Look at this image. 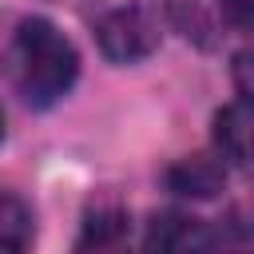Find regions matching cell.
Masks as SVG:
<instances>
[{
  "instance_id": "obj_1",
  "label": "cell",
  "mask_w": 254,
  "mask_h": 254,
  "mask_svg": "<svg viewBox=\"0 0 254 254\" xmlns=\"http://www.w3.org/2000/svg\"><path fill=\"white\" fill-rule=\"evenodd\" d=\"M4 71L12 91L28 107L44 111L71 91L79 75V52L48 16H24L4 48Z\"/></svg>"
},
{
  "instance_id": "obj_2",
  "label": "cell",
  "mask_w": 254,
  "mask_h": 254,
  "mask_svg": "<svg viewBox=\"0 0 254 254\" xmlns=\"http://www.w3.org/2000/svg\"><path fill=\"white\" fill-rule=\"evenodd\" d=\"M95 40H99V52L111 64H139L159 48L163 16L147 0L119 4V8H111V12H103L95 20Z\"/></svg>"
},
{
  "instance_id": "obj_3",
  "label": "cell",
  "mask_w": 254,
  "mask_h": 254,
  "mask_svg": "<svg viewBox=\"0 0 254 254\" xmlns=\"http://www.w3.org/2000/svg\"><path fill=\"white\" fill-rule=\"evenodd\" d=\"M210 242L206 226L190 214H159L147 230L143 250L147 254H202V246Z\"/></svg>"
},
{
  "instance_id": "obj_4",
  "label": "cell",
  "mask_w": 254,
  "mask_h": 254,
  "mask_svg": "<svg viewBox=\"0 0 254 254\" xmlns=\"http://www.w3.org/2000/svg\"><path fill=\"white\" fill-rule=\"evenodd\" d=\"M127 230H131L127 210L115 206V202H103V206L87 210L75 250H79V254H115V250L127 242Z\"/></svg>"
},
{
  "instance_id": "obj_5",
  "label": "cell",
  "mask_w": 254,
  "mask_h": 254,
  "mask_svg": "<svg viewBox=\"0 0 254 254\" xmlns=\"http://www.w3.org/2000/svg\"><path fill=\"white\" fill-rule=\"evenodd\" d=\"M222 163L206 159V155H194V159H179L171 171H167V187L175 194H190V198H210L214 190H222Z\"/></svg>"
},
{
  "instance_id": "obj_6",
  "label": "cell",
  "mask_w": 254,
  "mask_h": 254,
  "mask_svg": "<svg viewBox=\"0 0 254 254\" xmlns=\"http://www.w3.org/2000/svg\"><path fill=\"white\" fill-rule=\"evenodd\" d=\"M214 143H218L222 159H230L234 167H246V159H250V107H246V99H238L214 115Z\"/></svg>"
},
{
  "instance_id": "obj_7",
  "label": "cell",
  "mask_w": 254,
  "mask_h": 254,
  "mask_svg": "<svg viewBox=\"0 0 254 254\" xmlns=\"http://www.w3.org/2000/svg\"><path fill=\"white\" fill-rule=\"evenodd\" d=\"M32 242V210L28 202L0 187V254H24Z\"/></svg>"
},
{
  "instance_id": "obj_8",
  "label": "cell",
  "mask_w": 254,
  "mask_h": 254,
  "mask_svg": "<svg viewBox=\"0 0 254 254\" xmlns=\"http://www.w3.org/2000/svg\"><path fill=\"white\" fill-rule=\"evenodd\" d=\"M250 12H254V0H222V16L234 28H250Z\"/></svg>"
},
{
  "instance_id": "obj_9",
  "label": "cell",
  "mask_w": 254,
  "mask_h": 254,
  "mask_svg": "<svg viewBox=\"0 0 254 254\" xmlns=\"http://www.w3.org/2000/svg\"><path fill=\"white\" fill-rule=\"evenodd\" d=\"M0 139H4V111H0Z\"/></svg>"
}]
</instances>
